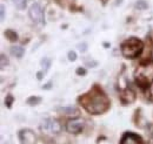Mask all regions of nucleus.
Wrapping results in <instances>:
<instances>
[{
  "label": "nucleus",
  "instance_id": "cd10ccee",
  "mask_svg": "<svg viewBox=\"0 0 153 144\" xmlns=\"http://www.w3.org/2000/svg\"><path fill=\"white\" fill-rule=\"evenodd\" d=\"M102 45H104V47H105V48H110V43H108V42H104Z\"/></svg>",
  "mask_w": 153,
  "mask_h": 144
},
{
  "label": "nucleus",
  "instance_id": "423d86ee",
  "mask_svg": "<svg viewBox=\"0 0 153 144\" xmlns=\"http://www.w3.org/2000/svg\"><path fill=\"white\" fill-rule=\"evenodd\" d=\"M19 141L21 144H37V136L30 129H22L19 131Z\"/></svg>",
  "mask_w": 153,
  "mask_h": 144
},
{
  "label": "nucleus",
  "instance_id": "39448f33",
  "mask_svg": "<svg viewBox=\"0 0 153 144\" xmlns=\"http://www.w3.org/2000/svg\"><path fill=\"white\" fill-rule=\"evenodd\" d=\"M41 130L42 132H50V134H54L57 135L61 131V124L58 120L54 118H47L41 123Z\"/></svg>",
  "mask_w": 153,
  "mask_h": 144
},
{
  "label": "nucleus",
  "instance_id": "f257e3e1",
  "mask_svg": "<svg viewBox=\"0 0 153 144\" xmlns=\"http://www.w3.org/2000/svg\"><path fill=\"white\" fill-rule=\"evenodd\" d=\"M79 102L86 111H88L92 115L102 114L110 108V100L107 95L98 86H94L88 93L79 97Z\"/></svg>",
  "mask_w": 153,
  "mask_h": 144
},
{
  "label": "nucleus",
  "instance_id": "412c9836",
  "mask_svg": "<svg viewBox=\"0 0 153 144\" xmlns=\"http://www.w3.org/2000/svg\"><path fill=\"white\" fill-rule=\"evenodd\" d=\"M67 59H68L71 62H74L76 60V53L74 51H70V52L67 53Z\"/></svg>",
  "mask_w": 153,
  "mask_h": 144
},
{
  "label": "nucleus",
  "instance_id": "20e7f679",
  "mask_svg": "<svg viewBox=\"0 0 153 144\" xmlns=\"http://www.w3.org/2000/svg\"><path fill=\"white\" fill-rule=\"evenodd\" d=\"M28 14H30V18L31 20L34 22V24H38V25H44L45 24V20H44V11L41 8V6L39 4H32L30 10H28Z\"/></svg>",
  "mask_w": 153,
  "mask_h": 144
},
{
  "label": "nucleus",
  "instance_id": "c85d7f7f",
  "mask_svg": "<svg viewBox=\"0 0 153 144\" xmlns=\"http://www.w3.org/2000/svg\"><path fill=\"white\" fill-rule=\"evenodd\" d=\"M121 2H123V0H117V1H115V6H118V5H120Z\"/></svg>",
  "mask_w": 153,
  "mask_h": 144
},
{
  "label": "nucleus",
  "instance_id": "393cba45",
  "mask_svg": "<svg viewBox=\"0 0 153 144\" xmlns=\"http://www.w3.org/2000/svg\"><path fill=\"white\" fill-rule=\"evenodd\" d=\"M0 18H1V21L5 19V6L4 5L0 6Z\"/></svg>",
  "mask_w": 153,
  "mask_h": 144
},
{
  "label": "nucleus",
  "instance_id": "2eb2a0df",
  "mask_svg": "<svg viewBox=\"0 0 153 144\" xmlns=\"http://www.w3.org/2000/svg\"><path fill=\"white\" fill-rule=\"evenodd\" d=\"M13 4L16 5V7L18 10H25L26 8V5H27V1L26 0H12Z\"/></svg>",
  "mask_w": 153,
  "mask_h": 144
},
{
  "label": "nucleus",
  "instance_id": "5701e85b",
  "mask_svg": "<svg viewBox=\"0 0 153 144\" xmlns=\"http://www.w3.org/2000/svg\"><path fill=\"white\" fill-rule=\"evenodd\" d=\"M97 144H112V143H111L106 137H99Z\"/></svg>",
  "mask_w": 153,
  "mask_h": 144
},
{
  "label": "nucleus",
  "instance_id": "4be33fe9",
  "mask_svg": "<svg viewBox=\"0 0 153 144\" xmlns=\"http://www.w3.org/2000/svg\"><path fill=\"white\" fill-rule=\"evenodd\" d=\"M78 49L81 52V53H85L87 51V43L86 42H81L78 45Z\"/></svg>",
  "mask_w": 153,
  "mask_h": 144
},
{
  "label": "nucleus",
  "instance_id": "bb28decb",
  "mask_svg": "<svg viewBox=\"0 0 153 144\" xmlns=\"http://www.w3.org/2000/svg\"><path fill=\"white\" fill-rule=\"evenodd\" d=\"M42 77H44V72L37 73V79H38L39 81H40V80H42Z\"/></svg>",
  "mask_w": 153,
  "mask_h": 144
},
{
  "label": "nucleus",
  "instance_id": "6ab92c4d",
  "mask_svg": "<svg viewBox=\"0 0 153 144\" xmlns=\"http://www.w3.org/2000/svg\"><path fill=\"white\" fill-rule=\"evenodd\" d=\"M13 101H14V97H13L12 95H7V96H6V98H5V106H6L7 108H11V107H12Z\"/></svg>",
  "mask_w": 153,
  "mask_h": 144
},
{
  "label": "nucleus",
  "instance_id": "9d476101",
  "mask_svg": "<svg viewBox=\"0 0 153 144\" xmlns=\"http://www.w3.org/2000/svg\"><path fill=\"white\" fill-rule=\"evenodd\" d=\"M57 110L66 116H71V117L79 116V109L76 107H59V108H57Z\"/></svg>",
  "mask_w": 153,
  "mask_h": 144
},
{
  "label": "nucleus",
  "instance_id": "0eeeda50",
  "mask_svg": "<svg viewBox=\"0 0 153 144\" xmlns=\"http://www.w3.org/2000/svg\"><path fill=\"white\" fill-rule=\"evenodd\" d=\"M84 128V121L80 120V118H74V120H71L67 122L66 124V130L70 132V134H73V135H76L79 132H81Z\"/></svg>",
  "mask_w": 153,
  "mask_h": 144
},
{
  "label": "nucleus",
  "instance_id": "aec40b11",
  "mask_svg": "<svg viewBox=\"0 0 153 144\" xmlns=\"http://www.w3.org/2000/svg\"><path fill=\"white\" fill-rule=\"evenodd\" d=\"M85 65H86L87 67H90V68H94V67L98 66V62L91 59V60H85Z\"/></svg>",
  "mask_w": 153,
  "mask_h": 144
},
{
  "label": "nucleus",
  "instance_id": "dca6fc26",
  "mask_svg": "<svg viewBox=\"0 0 153 144\" xmlns=\"http://www.w3.org/2000/svg\"><path fill=\"white\" fill-rule=\"evenodd\" d=\"M147 2L145 1V0H137V2H135V8L137 10H140V11H143V10H146L147 8Z\"/></svg>",
  "mask_w": 153,
  "mask_h": 144
},
{
  "label": "nucleus",
  "instance_id": "b1692460",
  "mask_svg": "<svg viewBox=\"0 0 153 144\" xmlns=\"http://www.w3.org/2000/svg\"><path fill=\"white\" fill-rule=\"evenodd\" d=\"M76 75H79V76H84V75H86V69L85 68H82V67H79V68H76Z\"/></svg>",
  "mask_w": 153,
  "mask_h": 144
},
{
  "label": "nucleus",
  "instance_id": "a878e982",
  "mask_svg": "<svg viewBox=\"0 0 153 144\" xmlns=\"http://www.w3.org/2000/svg\"><path fill=\"white\" fill-rule=\"evenodd\" d=\"M52 86H53V84H52V81H48V82H47L45 86H42L41 88H42V89H51Z\"/></svg>",
  "mask_w": 153,
  "mask_h": 144
},
{
  "label": "nucleus",
  "instance_id": "9b49d317",
  "mask_svg": "<svg viewBox=\"0 0 153 144\" xmlns=\"http://www.w3.org/2000/svg\"><path fill=\"white\" fill-rule=\"evenodd\" d=\"M10 53L13 55V56L20 59V57H22V55L25 53V49L22 47H20V46H13V47H11Z\"/></svg>",
  "mask_w": 153,
  "mask_h": 144
},
{
  "label": "nucleus",
  "instance_id": "f3484780",
  "mask_svg": "<svg viewBox=\"0 0 153 144\" xmlns=\"http://www.w3.org/2000/svg\"><path fill=\"white\" fill-rule=\"evenodd\" d=\"M7 66H8V59L6 57L5 54H1L0 55V68L4 69V68L7 67Z\"/></svg>",
  "mask_w": 153,
  "mask_h": 144
},
{
  "label": "nucleus",
  "instance_id": "ddd939ff",
  "mask_svg": "<svg viewBox=\"0 0 153 144\" xmlns=\"http://www.w3.org/2000/svg\"><path fill=\"white\" fill-rule=\"evenodd\" d=\"M40 102H41V97H39V96H31L26 100V103L28 106H37Z\"/></svg>",
  "mask_w": 153,
  "mask_h": 144
},
{
  "label": "nucleus",
  "instance_id": "a211bd4d",
  "mask_svg": "<svg viewBox=\"0 0 153 144\" xmlns=\"http://www.w3.org/2000/svg\"><path fill=\"white\" fill-rule=\"evenodd\" d=\"M146 97H147V100L153 102V82L150 84V87L146 89Z\"/></svg>",
  "mask_w": 153,
  "mask_h": 144
},
{
  "label": "nucleus",
  "instance_id": "f03ea898",
  "mask_svg": "<svg viewBox=\"0 0 153 144\" xmlns=\"http://www.w3.org/2000/svg\"><path fill=\"white\" fill-rule=\"evenodd\" d=\"M134 79L140 88L147 89L153 82V61H147L138 66L134 73Z\"/></svg>",
  "mask_w": 153,
  "mask_h": 144
},
{
  "label": "nucleus",
  "instance_id": "6e6552de",
  "mask_svg": "<svg viewBox=\"0 0 153 144\" xmlns=\"http://www.w3.org/2000/svg\"><path fill=\"white\" fill-rule=\"evenodd\" d=\"M120 144H143V140L140 136L133 132H125L121 137Z\"/></svg>",
  "mask_w": 153,
  "mask_h": 144
},
{
  "label": "nucleus",
  "instance_id": "f8f14e48",
  "mask_svg": "<svg viewBox=\"0 0 153 144\" xmlns=\"http://www.w3.org/2000/svg\"><path fill=\"white\" fill-rule=\"evenodd\" d=\"M4 34H5V36H6L10 41H12V42H14V41L18 40V34H17L14 31H12V29H6Z\"/></svg>",
  "mask_w": 153,
  "mask_h": 144
},
{
  "label": "nucleus",
  "instance_id": "4468645a",
  "mask_svg": "<svg viewBox=\"0 0 153 144\" xmlns=\"http://www.w3.org/2000/svg\"><path fill=\"white\" fill-rule=\"evenodd\" d=\"M41 67L44 68V71L46 72V71H48L50 69V67H51V63H52V61H51V59L50 57H44V59H41Z\"/></svg>",
  "mask_w": 153,
  "mask_h": 144
},
{
  "label": "nucleus",
  "instance_id": "7ed1b4c3",
  "mask_svg": "<svg viewBox=\"0 0 153 144\" xmlns=\"http://www.w3.org/2000/svg\"><path fill=\"white\" fill-rule=\"evenodd\" d=\"M144 49V43L137 37H130L121 43V54L126 59H134Z\"/></svg>",
  "mask_w": 153,
  "mask_h": 144
},
{
  "label": "nucleus",
  "instance_id": "1a4fd4ad",
  "mask_svg": "<svg viewBox=\"0 0 153 144\" xmlns=\"http://www.w3.org/2000/svg\"><path fill=\"white\" fill-rule=\"evenodd\" d=\"M135 100V93L131 88H125L120 91V101L123 104H131Z\"/></svg>",
  "mask_w": 153,
  "mask_h": 144
}]
</instances>
